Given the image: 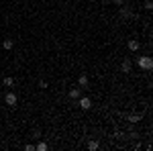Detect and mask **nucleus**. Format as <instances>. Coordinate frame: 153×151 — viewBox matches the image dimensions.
Masks as SVG:
<instances>
[{
    "label": "nucleus",
    "mask_w": 153,
    "mask_h": 151,
    "mask_svg": "<svg viewBox=\"0 0 153 151\" xmlns=\"http://www.w3.org/2000/svg\"><path fill=\"white\" fill-rule=\"evenodd\" d=\"M70 98L71 100H78V98H80V96H82V88H80V86H74V88H70Z\"/></svg>",
    "instance_id": "obj_7"
},
{
    "label": "nucleus",
    "mask_w": 153,
    "mask_h": 151,
    "mask_svg": "<svg viewBox=\"0 0 153 151\" xmlns=\"http://www.w3.org/2000/svg\"><path fill=\"white\" fill-rule=\"evenodd\" d=\"M78 86H80V88H88V86H90V78H88L86 74H82V76L78 78Z\"/></svg>",
    "instance_id": "obj_9"
},
{
    "label": "nucleus",
    "mask_w": 153,
    "mask_h": 151,
    "mask_svg": "<svg viewBox=\"0 0 153 151\" xmlns=\"http://www.w3.org/2000/svg\"><path fill=\"white\" fill-rule=\"evenodd\" d=\"M114 4H117V6H123V4H125V0H114Z\"/></svg>",
    "instance_id": "obj_17"
},
{
    "label": "nucleus",
    "mask_w": 153,
    "mask_h": 151,
    "mask_svg": "<svg viewBox=\"0 0 153 151\" xmlns=\"http://www.w3.org/2000/svg\"><path fill=\"white\" fill-rule=\"evenodd\" d=\"M4 102H6V106L14 108V106H16V102H19V96L12 92V90H8V92H6V96H4Z\"/></svg>",
    "instance_id": "obj_2"
},
{
    "label": "nucleus",
    "mask_w": 153,
    "mask_h": 151,
    "mask_svg": "<svg viewBox=\"0 0 153 151\" xmlns=\"http://www.w3.org/2000/svg\"><path fill=\"white\" fill-rule=\"evenodd\" d=\"M78 106H80L82 110H90V108H92V98H90V96H80V98H78Z\"/></svg>",
    "instance_id": "obj_3"
},
{
    "label": "nucleus",
    "mask_w": 153,
    "mask_h": 151,
    "mask_svg": "<svg viewBox=\"0 0 153 151\" xmlns=\"http://www.w3.org/2000/svg\"><path fill=\"white\" fill-rule=\"evenodd\" d=\"M127 47H129V51L135 53V51H139V49H141V41H139V39H129Z\"/></svg>",
    "instance_id": "obj_6"
},
{
    "label": "nucleus",
    "mask_w": 153,
    "mask_h": 151,
    "mask_svg": "<svg viewBox=\"0 0 153 151\" xmlns=\"http://www.w3.org/2000/svg\"><path fill=\"white\" fill-rule=\"evenodd\" d=\"M47 149H49V145L45 143V141H39V143L35 145V151H47Z\"/></svg>",
    "instance_id": "obj_12"
},
{
    "label": "nucleus",
    "mask_w": 153,
    "mask_h": 151,
    "mask_svg": "<svg viewBox=\"0 0 153 151\" xmlns=\"http://www.w3.org/2000/svg\"><path fill=\"white\" fill-rule=\"evenodd\" d=\"M120 16H123L125 21H129V19H133V21H137V14H133V10H131V6H120Z\"/></svg>",
    "instance_id": "obj_4"
},
{
    "label": "nucleus",
    "mask_w": 153,
    "mask_h": 151,
    "mask_svg": "<svg viewBox=\"0 0 153 151\" xmlns=\"http://www.w3.org/2000/svg\"><path fill=\"white\" fill-rule=\"evenodd\" d=\"M88 149H90V151H98V149H100L98 139H90V141H88Z\"/></svg>",
    "instance_id": "obj_10"
},
{
    "label": "nucleus",
    "mask_w": 153,
    "mask_h": 151,
    "mask_svg": "<svg viewBox=\"0 0 153 151\" xmlns=\"http://www.w3.org/2000/svg\"><path fill=\"white\" fill-rule=\"evenodd\" d=\"M25 149H27V151H35V145H33V143H27Z\"/></svg>",
    "instance_id": "obj_16"
},
{
    "label": "nucleus",
    "mask_w": 153,
    "mask_h": 151,
    "mask_svg": "<svg viewBox=\"0 0 153 151\" xmlns=\"http://www.w3.org/2000/svg\"><path fill=\"white\" fill-rule=\"evenodd\" d=\"M4 86H6V88H12V86H14V78H12V76H6V78H4Z\"/></svg>",
    "instance_id": "obj_13"
},
{
    "label": "nucleus",
    "mask_w": 153,
    "mask_h": 151,
    "mask_svg": "<svg viewBox=\"0 0 153 151\" xmlns=\"http://www.w3.org/2000/svg\"><path fill=\"white\" fill-rule=\"evenodd\" d=\"M125 121H129L131 125H137V123L143 121V116L139 115V112H133V115H125Z\"/></svg>",
    "instance_id": "obj_5"
},
{
    "label": "nucleus",
    "mask_w": 153,
    "mask_h": 151,
    "mask_svg": "<svg viewBox=\"0 0 153 151\" xmlns=\"http://www.w3.org/2000/svg\"><path fill=\"white\" fill-rule=\"evenodd\" d=\"M143 8H145V10H151V8H153V2H151V0H145V2H143Z\"/></svg>",
    "instance_id": "obj_14"
},
{
    "label": "nucleus",
    "mask_w": 153,
    "mask_h": 151,
    "mask_svg": "<svg viewBox=\"0 0 153 151\" xmlns=\"http://www.w3.org/2000/svg\"><path fill=\"white\" fill-rule=\"evenodd\" d=\"M2 47H4L6 51H10L12 47H14V41H12V39H4V41H2Z\"/></svg>",
    "instance_id": "obj_11"
},
{
    "label": "nucleus",
    "mask_w": 153,
    "mask_h": 151,
    "mask_svg": "<svg viewBox=\"0 0 153 151\" xmlns=\"http://www.w3.org/2000/svg\"><path fill=\"white\" fill-rule=\"evenodd\" d=\"M39 88H43V90H45V88H49V84L45 80H41V82H39Z\"/></svg>",
    "instance_id": "obj_15"
},
{
    "label": "nucleus",
    "mask_w": 153,
    "mask_h": 151,
    "mask_svg": "<svg viewBox=\"0 0 153 151\" xmlns=\"http://www.w3.org/2000/svg\"><path fill=\"white\" fill-rule=\"evenodd\" d=\"M137 65H139L143 71H151L153 70V59H151V55H139V57H137Z\"/></svg>",
    "instance_id": "obj_1"
},
{
    "label": "nucleus",
    "mask_w": 153,
    "mask_h": 151,
    "mask_svg": "<svg viewBox=\"0 0 153 151\" xmlns=\"http://www.w3.org/2000/svg\"><path fill=\"white\" fill-rule=\"evenodd\" d=\"M120 70L125 71V74H129V71L133 70V61H131L129 57H125V59H123V63H120Z\"/></svg>",
    "instance_id": "obj_8"
}]
</instances>
